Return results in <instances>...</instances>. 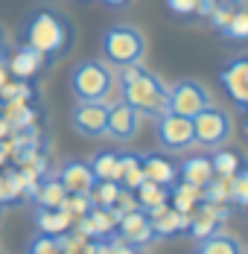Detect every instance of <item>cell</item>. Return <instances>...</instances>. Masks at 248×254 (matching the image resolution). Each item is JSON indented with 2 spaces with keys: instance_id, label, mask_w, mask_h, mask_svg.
Wrapping results in <instances>:
<instances>
[{
  "instance_id": "1",
  "label": "cell",
  "mask_w": 248,
  "mask_h": 254,
  "mask_svg": "<svg viewBox=\"0 0 248 254\" xmlns=\"http://www.w3.org/2000/svg\"><path fill=\"white\" fill-rule=\"evenodd\" d=\"M120 88H123V100L131 108H137L140 117L158 120L161 114L170 111V88L155 73H149L146 67H140V62L120 67Z\"/></svg>"
},
{
  "instance_id": "2",
  "label": "cell",
  "mask_w": 248,
  "mask_h": 254,
  "mask_svg": "<svg viewBox=\"0 0 248 254\" xmlns=\"http://www.w3.org/2000/svg\"><path fill=\"white\" fill-rule=\"evenodd\" d=\"M24 41L29 47H35L38 53L47 56V62H53L56 56H62L64 47L70 44V24L53 12V9H38L24 29Z\"/></svg>"
},
{
  "instance_id": "3",
  "label": "cell",
  "mask_w": 248,
  "mask_h": 254,
  "mask_svg": "<svg viewBox=\"0 0 248 254\" xmlns=\"http://www.w3.org/2000/svg\"><path fill=\"white\" fill-rule=\"evenodd\" d=\"M102 56H105V62H111L117 67L137 64L146 56V38H143V32L137 26L114 24L102 35Z\"/></svg>"
},
{
  "instance_id": "4",
  "label": "cell",
  "mask_w": 248,
  "mask_h": 254,
  "mask_svg": "<svg viewBox=\"0 0 248 254\" xmlns=\"http://www.w3.org/2000/svg\"><path fill=\"white\" fill-rule=\"evenodd\" d=\"M70 88H73L76 100H102L108 102L111 91H114V73L105 62L99 59H85L79 62L70 73Z\"/></svg>"
},
{
  "instance_id": "5",
  "label": "cell",
  "mask_w": 248,
  "mask_h": 254,
  "mask_svg": "<svg viewBox=\"0 0 248 254\" xmlns=\"http://www.w3.org/2000/svg\"><path fill=\"white\" fill-rule=\"evenodd\" d=\"M193 120V137H196V146H204V149H219L231 140L234 134V123H231V114L219 108V105H207L201 108Z\"/></svg>"
},
{
  "instance_id": "6",
  "label": "cell",
  "mask_w": 248,
  "mask_h": 254,
  "mask_svg": "<svg viewBox=\"0 0 248 254\" xmlns=\"http://www.w3.org/2000/svg\"><path fill=\"white\" fill-rule=\"evenodd\" d=\"M155 137L164 149L170 152H184L190 146H196V137H193V120L190 117H181V114H161L155 120Z\"/></svg>"
},
{
  "instance_id": "7",
  "label": "cell",
  "mask_w": 248,
  "mask_h": 254,
  "mask_svg": "<svg viewBox=\"0 0 248 254\" xmlns=\"http://www.w3.org/2000/svg\"><path fill=\"white\" fill-rule=\"evenodd\" d=\"M210 105V91L198 79H178L170 88V111L181 117H196L201 108Z\"/></svg>"
},
{
  "instance_id": "8",
  "label": "cell",
  "mask_w": 248,
  "mask_h": 254,
  "mask_svg": "<svg viewBox=\"0 0 248 254\" xmlns=\"http://www.w3.org/2000/svg\"><path fill=\"white\" fill-rule=\"evenodd\" d=\"M70 126L82 137H105L108 131V102L79 100L70 111Z\"/></svg>"
},
{
  "instance_id": "9",
  "label": "cell",
  "mask_w": 248,
  "mask_h": 254,
  "mask_svg": "<svg viewBox=\"0 0 248 254\" xmlns=\"http://www.w3.org/2000/svg\"><path fill=\"white\" fill-rule=\"evenodd\" d=\"M231 216V204H213V202H198L193 210H190V228L187 234L193 240H201V237H210V234H219L222 231V222Z\"/></svg>"
},
{
  "instance_id": "10",
  "label": "cell",
  "mask_w": 248,
  "mask_h": 254,
  "mask_svg": "<svg viewBox=\"0 0 248 254\" xmlns=\"http://www.w3.org/2000/svg\"><path fill=\"white\" fill-rule=\"evenodd\" d=\"M140 114H137V108H131L125 100L114 102V105H108V137H114V140H120V143H128V140H134L137 137V131H140Z\"/></svg>"
},
{
  "instance_id": "11",
  "label": "cell",
  "mask_w": 248,
  "mask_h": 254,
  "mask_svg": "<svg viewBox=\"0 0 248 254\" xmlns=\"http://www.w3.org/2000/svg\"><path fill=\"white\" fill-rule=\"evenodd\" d=\"M117 234H120L123 243L134 246V249H143L152 240H158L155 237V228H152V219H149V213L143 207H134V210L123 213L120 222H117Z\"/></svg>"
},
{
  "instance_id": "12",
  "label": "cell",
  "mask_w": 248,
  "mask_h": 254,
  "mask_svg": "<svg viewBox=\"0 0 248 254\" xmlns=\"http://www.w3.org/2000/svg\"><path fill=\"white\" fill-rule=\"evenodd\" d=\"M219 82L228 91V97L237 102V108L248 111V59H237V62L225 64Z\"/></svg>"
},
{
  "instance_id": "13",
  "label": "cell",
  "mask_w": 248,
  "mask_h": 254,
  "mask_svg": "<svg viewBox=\"0 0 248 254\" xmlns=\"http://www.w3.org/2000/svg\"><path fill=\"white\" fill-rule=\"evenodd\" d=\"M44 64H47V56L44 53H38L35 47H29V44H21L18 50L12 53L9 59H6V67H9V73L15 79H35L41 70H44Z\"/></svg>"
},
{
  "instance_id": "14",
  "label": "cell",
  "mask_w": 248,
  "mask_h": 254,
  "mask_svg": "<svg viewBox=\"0 0 248 254\" xmlns=\"http://www.w3.org/2000/svg\"><path fill=\"white\" fill-rule=\"evenodd\" d=\"M149 219H152V228H155V237H178V234H187L190 228V213H181L175 210L173 204H161L155 210H149Z\"/></svg>"
},
{
  "instance_id": "15",
  "label": "cell",
  "mask_w": 248,
  "mask_h": 254,
  "mask_svg": "<svg viewBox=\"0 0 248 254\" xmlns=\"http://www.w3.org/2000/svg\"><path fill=\"white\" fill-rule=\"evenodd\" d=\"M59 181L64 184L67 193H91L94 184H97V176H94V167H91V164H85V161H70V164L62 167Z\"/></svg>"
},
{
  "instance_id": "16",
  "label": "cell",
  "mask_w": 248,
  "mask_h": 254,
  "mask_svg": "<svg viewBox=\"0 0 248 254\" xmlns=\"http://www.w3.org/2000/svg\"><path fill=\"white\" fill-rule=\"evenodd\" d=\"M24 196H29L38 207H59V204L64 202L67 190H64V184L59 181V176H44L41 181H32V184L26 187Z\"/></svg>"
},
{
  "instance_id": "17",
  "label": "cell",
  "mask_w": 248,
  "mask_h": 254,
  "mask_svg": "<svg viewBox=\"0 0 248 254\" xmlns=\"http://www.w3.org/2000/svg\"><path fill=\"white\" fill-rule=\"evenodd\" d=\"M140 167H143V178L146 181H155V184H164V187H173L178 181V167L167 155L149 152L140 158Z\"/></svg>"
},
{
  "instance_id": "18",
  "label": "cell",
  "mask_w": 248,
  "mask_h": 254,
  "mask_svg": "<svg viewBox=\"0 0 248 254\" xmlns=\"http://www.w3.org/2000/svg\"><path fill=\"white\" fill-rule=\"evenodd\" d=\"M213 176H216V173H213V164H210L207 155H190V158L178 167V178L187 181V184H196V187H204Z\"/></svg>"
},
{
  "instance_id": "19",
  "label": "cell",
  "mask_w": 248,
  "mask_h": 254,
  "mask_svg": "<svg viewBox=\"0 0 248 254\" xmlns=\"http://www.w3.org/2000/svg\"><path fill=\"white\" fill-rule=\"evenodd\" d=\"M196 254H246L243 252V243L231 234H210V237H201L196 240Z\"/></svg>"
},
{
  "instance_id": "20",
  "label": "cell",
  "mask_w": 248,
  "mask_h": 254,
  "mask_svg": "<svg viewBox=\"0 0 248 254\" xmlns=\"http://www.w3.org/2000/svg\"><path fill=\"white\" fill-rule=\"evenodd\" d=\"M143 181V167H140V155L123 152L117 155V184L125 190H134Z\"/></svg>"
},
{
  "instance_id": "21",
  "label": "cell",
  "mask_w": 248,
  "mask_h": 254,
  "mask_svg": "<svg viewBox=\"0 0 248 254\" xmlns=\"http://www.w3.org/2000/svg\"><path fill=\"white\" fill-rule=\"evenodd\" d=\"M134 199H137V207H143V210L149 213V210H155V207H161V204L170 202V187L143 178V181L134 187Z\"/></svg>"
},
{
  "instance_id": "22",
  "label": "cell",
  "mask_w": 248,
  "mask_h": 254,
  "mask_svg": "<svg viewBox=\"0 0 248 254\" xmlns=\"http://www.w3.org/2000/svg\"><path fill=\"white\" fill-rule=\"evenodd\" d=\"M35 225H38L41 234H64V231L73 225V219H70L62 207H38Z\"/></svg>"
},
{
  "instance_id": "23",
  "label": "cell",
  "mask_w": 248,
  "mask_h": 254,
  "mask_svg": "<svg viewBox=\"0 0 248 254\" xmlns=\"http://www.w3.org/2000/svg\"><path fill=\"white\" fill-rule=\"evenodd\" d=\"M201 202V187L196 184H187V181H175L173 187H170V204H173L175 210H181V213H190L196 204Z\"/></svg>"
},
{
  "instance_id": "24",
  "label": "cell",
  "mask_w": 248,
  "mask_h": 254,
  "mask_svg": "<svg viewBox=\"0 0 248 254\" xmlns=\"http://www.w3.org/2000/svg\"><path fill=\"white\" fill-rule=\"evenodd\" d=\"M24 190H26V181L21 173H0V204L21 202Z\"/></svg>"
},
{
  "instance_id": "25",
  "label": "cell",
  "mask_w": 248,
  "mask_h": 254,
  "mask_svg": "<svg viewBox=\"0 0 248 254\" xmlns=\"http://www.w3.org/2000/svg\"><path fill=\"white\" fill-rule=\"evenodd\" d=\"M219 32H222L225 38H231V41H248V6H237L234 15H231V21Z\"/></svg>"
},
{
  "instance_id": "26",
  "label": "cell",
  "mask_w": 248,
  "mask_h": 254,
  "mask_svg": "<svg viewBox=\"0 0 248 254\" xmlns=\"http://www.w3.org/2000/svg\"><path fill=\"white\" fill-rule=\"evenodd\" d=\"M210 164H213V173L222 178H231L240 167H243V161H240V155L231 152V149H225V146H219L216 152H213V158H210Z\"/></svg>"
},
{
  "instance_id": "27",
  "label": "cell",
  "mask_w": 248,
  "mask_h": 254,
  "mask_svg": "<svg viewBox=\"0 0 248 254\" xmlns=\"http://www.w3.org/2000/svg\"><path fill=\"white\" fill-rule=\"evenodd\" d=\"M117 196H120V184H117V181H111V178H97V184H94V190H91V199H94L97 207H114Z\"/></svg>"
},
{
  "instance_id": "28",
  "label": "cell",
  "mask_w": 248,
  "mask_h": 254,
  "mask_svg": "<svg viewBox=\"0 0 248 254\" xmlns=\"http://www.w3.org/2000/svg\"><path fill=\"white\" fill-rule=\"evenodd\" d=\"M201 202H213V204H231V187L228 178L213 176L204 187H201Z\"/></svg>"
},
{
  "instance_id": "29",
  "label": "cell",
  "mask_w": 248,
  "mask_h": 254,
  "mask_svg": "<svg viewBox=\"0 0 248 254\" xmlns=\"http://www.w3.org/2000/svg\"><path fill=\"white\" fill-rule=\"evenodd\" d=\"M32 88L26 79H6L0 85V102H29Z\"/></svg>"
},
{
  "instance_id": "30",
  "label": "cell",
  "mask_w": 248,
  "mask_h": 254,
  "mask_svg": "<svg viewBox=\"0 0 248 254\" xmlns=\"http://www.w3.org/2000/svg\"><path fill=\"white\" fill-rule=\"evenodd\" d=\"M228 187H231V204L248 207V167H240L228 178Z\"/></svg>"
},
{
  "instance_id": "31",
  "label": "cell",
  "mask_w": 248,
  "mask_h": 254,
  "mask_svg": "<svg viewBox=\"0 0 248 254\" xmlns=\"http://www.w3.org/2000/svg\"><path fill=\"white\" fill-rule=\"evenodd\" d=\"M26 254H62V234H38Z\"/></svg>"
},
{
  "instance_id": "32",
  "label": "cell",
  "mask_w": 248,
  "mask_h": 254,
  "mask_svg": "<svg viewBox=\"0 0 248 254\" xmlns=\"http://www.w3.org/2000/svg\"><path fill=\"white\" fill-rule=\"evenodd\" d=\"M91 167H94V176L97 178H111V181H117V155L114 152L97 155V158L91 161Z\"/></svg>"
},
{
  "instance_id": "33",
  "label": "cell",
  "mask_w": 248,
  "mask_h": 254,
  "mask_svg": "<svg viewBox=\"0 0 248 254\" xmlns=\"http://www.w3.org/2000/svg\"><path fill=\"white\" fill-rule=\"evenodd\" d=\"M198 0H167V9L175 15H196Z\"/></svg>"
},
{
  "instance_id": "34",
  "label": "cell",
  "mask_w": 248,
  "mask_h": 254,
  "mask_svg": "<svg viewBox=\"0 0 248 254\" xmlns=\"http://www.w3.org/2000/svg\"><path fill=\"white\" fill-rule=\"evenodd\" d=\"M216 3H219V0H198L196 15H198V18H210V15H213V9H216Z\"/></svg>"
},
{
  "instance_id": "35",
  "label": "cell",
  "mask_w": 248,
  "mask_h": 254,
  "mask_svg": "<svg viewBox=\"0 0 248 254\" xmlns=\"http://www.w3.org/2000/svg\"><path fill=\"white\" fill-rule=\"evenodd\" d=\"M12 131H15V128H12V123H9V120L0 114V140H3V137H9Z\"/></svg>"
},
{
  "instance_id": "36",
  "label": "cell",
  "mask_w": 248,
  "mask_h": 254,
  "mask_svg": "<svg viewBox=\"0 0 248 254\" xmlns=\"http://www.w3.org/2000/svg\"><path fill=\"white\" fill-rule=\"evenodd\" d=\"M9 79V67H6V56H0V85Z\"/></svg>"
},
{
  "instance_id": "37",
  "label": "cell",
  "mask_w": 248,
  "mask_h": 254,
  "mask_svg": "<svg viewBox=\"0 0 248 254\" xmlns=\"http://www.w3.org/2000/svg\"><path fill=\"white\" fill-rule=\"evenodd\" d=\"M102 3H105V6H128L131 0H102Z\"/></svg>"
},
{
  "instance_id": "38",
  "label": "cell",
  "mask_w": 248,
  "mask_h": 254,
  "mask_svg": "<svg viewBox=\"0 0 248 254\" xmlns=\"http://www.w3.org/2000/svg\"><path fill=\"white\" fill-rule=\"evenodd\" d=\"M246 137H248V111H246Z\"/></svg>"
},
{
  "instance_id": "39",
  "label": "cell",
  "mask_w": 248,
  "mask_h": 254,
  "mask_svg": "<svg viewBox=\"0 0 248 254\" xmlns=\"http://www.w3.org/2000/svg\"><path fill=\"white\" fill-rule=\"evenodd\" d=\"M246 254H248V252H246Z\"/></svg>"
}]
</instances>
